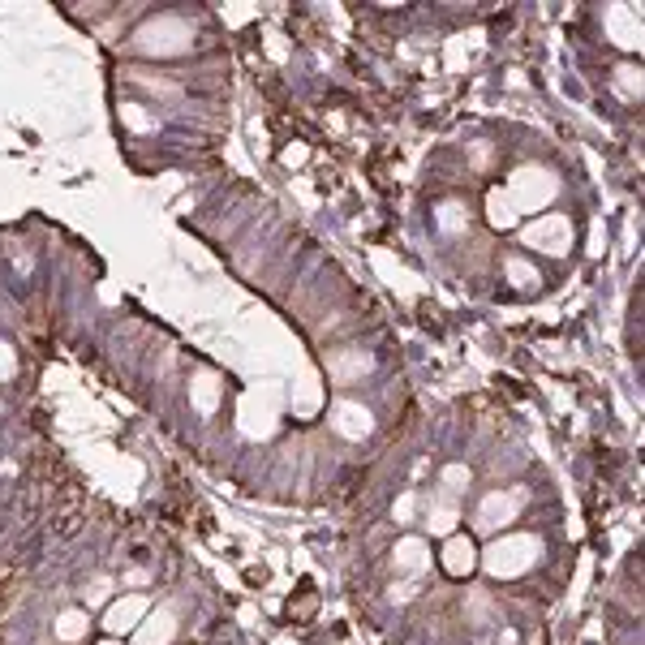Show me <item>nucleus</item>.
I'll return each instance as SVG.
<instances>
[{"mask_svg":"<svg viewBox=\"0 0 645 645\" xmlns=\"http://www.w3.org/2000/svg\"><path fill=\"white\" fill-rule=\"evenodd\" d=\"M439 220H443V228H448V224H452V228H461V224H465V211L452 203V207H443V211H439Z\"/></svg>","mask_w":645,"mask_h":645,"instance_id":"dca6fc26","label":"nucleus"},{"mask_svg":"<svg viewBox=\"0 0 645 645\" xmlns=\"http://www.w3.org/2000/svg\"><path fill=\"white\" fill-rule=\"evenodd\" d=\"M9 375H13V349L0 344V379H9Z\"/></svg>","mask_w":645,"mask_h":645,"instance_id":"f3484780","label":"nucleus"},{"mask_svg":"<svg viewBox=\"0 0 645 645\" xmlns=\"http://www.w3.org/2000/svg\"><path fill=\"white\" fill-rule=\"evenodd\" d=\"M508 198H512L516 215H521V211H542V207H547L551 198H555V177H551L547 168H538V164L516 168Z\"/></svg>","mask_w":645,"mask_h":645,"instance_id":"f03ea898","label":"nucleus"},{"mask_svg":"<svg viewBox=\"0 0 645 645\" xmlns=\"http://www.w3.org/2000/svg\"><path fill=\"white\" fill-rule=\"evenodd\" d=\"M521 241L529 250H542V254H564L572 246V224L564 215H538L534 224H525Z\"/></svg>","mask_w":645,"mask_h":645,"instance_id":"7ed1b4c3","label":"nucleus"},{"mask_svg":"<svg viewBox=\"0 0 645 645\" xmlns=\"http://www.w3.org/2000/svg\"><path fill=\"white\" fill-rule=\"evenodd\" d=\"M473 564H478V551H473L469 538H448V547H443V568L452 572V577H469Z\"/></svg>","mask_w":645,"mask_h":645,"instance_id":"6e6552de","label":"nucleus"},{"mask_svg":"<svg viewBox=\"0 0 645 645\" xmlns=\"http://www.w3.org/2000/svg\"><path fill=\"white\" fill-rule=\"evenodd\" d=\"M190 43V31H185L181 22H151V26H142L138 31V48L142 52H151V56H168L172 48H185Z\"/></svg>","mask_w":645,"mask_h":645,"instance_id":"20e7f679","label":"nucleus"},{"mask_svg":"<svg viewBox=\"0 0 645 645\" xmlns=\"http://www.w3.org/2000/svg\"><path fill=\"white\" fill-rule=\"evenodd\" d=\"M172 633H177V620H172L168 607L147 611V620L138 624V645H168Z\"/></svg>","mask_w":645,"mask_h":645,"instance_id":"0eeeda50","label":"nucleus"},{"mask_svg":"<svg viewBox=\"0 0 645 645\" xmlns=\"http://www.w3.org/2000/svg\"><path fill=\"white\" fill-rule=\"evenodd\" d=\"M86 628H91V624H86L82 611H65L61 620H56V637H61V641H82Z\"/></svg>","mask_w":645,"mask_h":645,"instance_id":"9d476101","label":"nucleus"},{"mask_svg":"<svg viewBox=\"0 0 645 645\" xmlns=\"http://www.w3.org/2000/svg\"><path fill=\"white\" fill-rule=\"evenodd\" d=\"M491 224H499V228L516 224V207H512L508 194H495V198H491Z\"/></svg>","mask_w":645,"mask_h":645,"instance_id":"4468645a","label":"nucleus"},{"mask_svg":"<svg viewBox=\"0 0 645 645\" xmlns=\"http://www.w3.org/2000/svg\"><path fill=\"white\" fill-rule=\"evenodd\" d=\"M538 538H504V542H491V551L482 555V564L491 577H516V572L534 568L538 564Z\"/></svg>","mask_w":645,"mask_h":645,"instance_id":"f257e3e1","label":"nucleus"},{"mask_svg":"<svg viewBox=\"0 0 645 645\" xmlns=\"http://www.w3.org/2000/svg\"><path fill=\"white\" fill-rule=\"evenodd\" d=\"M456 516H461V512L452 508V499H443V504H435V512H430V534H448V529L456 525Z\"/></svg>","mask_w":645,"mask_h":645,"instance_id":"ddd939ff","label":"nucleus"},{"mask_svg":"<svg viewBox=\"0 0 645 645\" xmlns=\"http://www.w3.org/2000/svg\"><path fill=\"white\" fill-rule=\"evenodd\" d=\"M104 645H117V641H104Z\"/></svg>","mask_w":645,"mask_h":645,"instance_id":"6ab92c4d","label":"nucleus"},{"mask_svg":"<svg viewBox=\"0 0 645 645\" xmlns=\"http://www.w3.org/2000/svg\"><path fill=\"white\" fill-rule=\"evenodd\" d=\"M396 564H400V568H413V572H426V564H430L426 542H422V538H405V542H396Z\"/></svg>","mask_w":645,"mask_h":645,"instance_id":"1a4fd4ad","label":"nucleus"},{"mask_svg":"<svg viewBox=\"0 0 645 645\" xmlns=\"http://www.w3.org/2000/svg\"><path fill=\"white\" fill-rule=\"evenodd\" d=\"M448 486H452V495H456V491H465V486H469V469H461V465L443 469V491H448Z\"/></svg>","mask_w":645,"mask_h":645,"instance_id":"2eb2a0df","label":"nucleus"},{"mask_svg":"<svg viewBox=\"0 0 645 645\" xmlns=\"http://www.w3.org/2000/svg\"><path fill=\"white\" fill-rule=\"evenodd\" d=\"M336 426L344 430V435H366V430H370V418H366V413L357 409V405H344V409L336 413Z\"/></svg>","mask_w":645,"mask_h":645,"instance_id":"9b49d317","label":"nucleus"},{"mask_svg":"<svg viewBox=\"0 0 645 645\" xmlns=\"http://www.w3.org/2000/svg\"><path fill=\"white\" fill-rule=\"evenodd\" d=\"M147 611H151L147 598H142V594H129V598H117V602H112V611L104 615V624H108V633H129V628H138L142 620H147Z\"/></svg>","mask_w":645,"mask_h":645,"instance_id":"423d86ee","label":"nucleus"},{"mask_svg":"<svg viewBox=\"0 0 645 645\" xmlns=\"http://www.w3.org/2000/svg\"><path fill=\"white\" fill-rule=\"evenodd\" d=\"M215 400H220V383L207 379V375H198L194 379V405L198 409H215Z\"/></svg>","mask_w":645,"mask_h":645,"instance_id":"f8f14e48","label":"nucleus"},{"mask_svg":"<svg viewBox=\"0 0 645 645\" xmlns=\"http://www.w3.org/2000/svg\"><path fill=\"white\" fill-rule=\"evenodd\" d=\"M396 521H413V499H400L396 504Z\"/></svg>","mask_w":645,"mask_h":645,"instance_id":"a211bd4d","label":"nucleus"},{"mask_svg":"<svg viewBox=\"0 0 645 645\" xmlns=\"http://www.w3.org/2000/svg\"><path fill=\"white\" fill-rule=\"evenodd\" d=\"M508 521H516V495H486L482 508L473 512V525H478L482 534H495V529H504Z\"/></svg>","mask_w":645,"mask_h":645,"instance_id":"39448f33","label":"nucleus"}]
</instances>
